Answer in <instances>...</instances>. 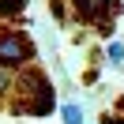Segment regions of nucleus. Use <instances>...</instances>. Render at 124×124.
Listing matches in <instances>:
<instances>
[{
  "instance_id": "1",
  "label": "nucleus",
  "mask_w": 124,
  "mask_h": 124,
  "mask_svg": "<svg viewBox=\"0 0 124 124\" xmlns=\"http://www.w3.org/2000/svg\"><path fill=\"white\" fill-rule=\"evenodd\" d=\"M11 109L15 113H26V116H49L56 109V98H53V83L41 68H23V75L15 79L11 86Z\"/></svg>"
},
{
  "instance_id": "2",
  "label": "nucleus",
  "mask_w": 124,
  "mask_h": 124,
  "mask_svg": "<svg viewBox=\"0 0 124 124\" xmlns=\"http://www.w3.org/2000/svg\"><path fill=\"white\" fill-rule=\"evenodd\" d=\"M34 60V41L26 30H19V26H0V68H30Z\"/></svg>"
},
{
  "instance_id": "3",
  "label": "nucleus",
  "mask_w": 124,
  "mask_h": 124,
  "mask_svg": "<svg viewBox=\"0 0 124 124\" xmlns=\"http://www.w3.org/2000/svg\"><path fill=\"white\" fill-rule=\"evenodd\" d=\"M71 11L83 23H98L101 30H109V15H116L113 0H71Z\"/></svg>"
},
{
  "instance_id": "4",
  "label": "nucleus",
  "mask_w": 124,
  "mask_h": 124,
  "mask_svg": "<svg viewBox=\"0 0 124 124\" xmlns=\"http://www.w3.org/2000/svg\"><path fill=\"white\" fill-rule=\"evenodd\" d=\"M26 11V0H0V19H19Z\"/></svg>"
},
{
  "instance_id": "5",
  "label": "nucleus",
  "mask_w": 124,
  "mask_h": 124,
  "mask_svg": "<svg viewBox=\"0 0 124 124\" xmlns=\"http://www.w3.org/2000/svg\"><path fill=\"white\" fill-rule=\"evenodd\" d=\"M60 116H64V124H83V109H79V105H71V101L60 109Z\"/></svg>"
},
{
  "instance_id": "6",
  "label": "nucleus",
  "mask_w": 124,
  "mask_h": 124,
  "mask_svg": "<svg viewBox=\"0 0 124 124\" xmlns=\"http://www.w3.org/2000/svg\"><path fill=\"white\" fill-rule=\"evenodd\" d=\"M11 86H15L11 71H8V68H0V94H8V98H11Z\"/></svg>"
},
{
  "instance_id": "7",
  "label": "nucleus",
  "mask_w": 124,
  "mask_h": 124,
  "mask_svg": "<svg viewBox=\"0 0 124 124\" xmlns=\"http://www.w3.org/2000/svg\"><path fill=\"white\" fill-rule=\"evenodd\" d=\"M109 60L124 64V45H120V41H113V45H109Z\"/></svg>"
},
{
  "instance_id": "8",
  "label": "nucleus",
  "mask_w": 124,
  "mask_h": 124,
  "mask_svg": "<svg viewBox=\"0 0 124 124\" xmlns=\"http://www.w3.org/2000/svg\"><path fill=\"white\" fill-rule=\"evenodd\" d=\"M101 124H124V113H105V116H101Z\"/></svg>"
},
{
  "instance_id": "9",
  "label": "nucleus",
  "mask_w": 124,
  "mask_h": 124,
  "mask_svg": "<svg viewBox=\"0 0 124 124\" xmlns=\"http://www.w3.org/2000/svg\"><path fill=\"white\" fill-rule=\"evenodd\" d=\"M116 113H124V94H120V98H116Z\"/></svg>"
}]
</instances>
